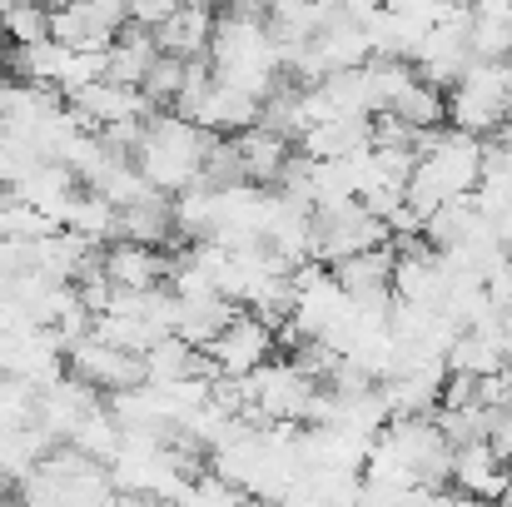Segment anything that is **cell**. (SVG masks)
Instances as JSON below:
<instances>
[{"instance_id": "1", "label": "cell", "mask_w": 512, "mask_h": 507, "mask_svg": "<svg viewBox=\"0 0 512 507\" xmlns=\"http://www.w3.org/2000/svg\"><path fill=\"white\" fill-rule=\"evenodd\" d=\"M214 140H219V135H209V130L179 120V115H155V120L145 125L140 150H135V169H140L165 199H174V194H184V189L199 184Z\"/></svg>"}, {"instance_id": "2", "label": "cell", "mask_w": 512, "mask_h": 507, "mask_svg": "<svg viewBox=\"0 0 512 507\" xmlns=\"http://www.w3.org/2000/svg\"><path fill=\"white\" fill-rule=\"evenodd\" d=\"M483 150H488L483 140L458 135V130H443L438 150L428 160H418V169H413L408 204L428 219V214H438L453 199H473L478 184H483Z\"/></svg>"}, {"instance_id": "3", "label": "cell", "mask_w": 512, "mask_h": 507, "mask_svg": "<svg viewBox=\"0 0 512 507\" xmlns=\"http://www.w3.org/2000/svg\"><path fill=\"white\" fill-rule=\"evenodd\" d=\"M512 115V60H498V65H483L473 60L468 75L448 90V130L458 135H498Z\"/></svg>"}, {"instance_id": "4", "label": "cell", "mask_w": 512, "mask_h": 507, "mask_svg": "<svg viewBox=\"0 0 512 507\" xmlns=\"http://www.w3.org/2000/svg\"><path fill=\"white\" fill-rule=\"evenodd\" d=\"M388 244V224L373 219L358 199L339 209H314V239H309V259L324 269H339L358 254H373Z\"/></svg>"}, {"instance_id": "5", "label": "cell", "mask_w": 512, "mask_h": 507, "mask_svg": "<svg viewBox=\"0 0 512 507\" xmlns=\"http://www.w3.org/2000/svg\"><path fill=\"white\" fill-rule=\"evenodd\" d=\"M383 443L408 463L418 488H453V443L443 438L438 418H393Z\"/></svg>"}, {"instance_id": "6", "label": "cell", "mask_w": 512, "mask_h": 507, "mask_svg": "<svg viewBox=\"0 0 512 507\" xmlns=\"http://www.w3.org/2000/svg\"><path fill=\"white\" fill-rule=\"evenodd\" d=\"M65 373L80 378L85 388H95L100 398H115V393H130V388H145V358L140 353H125L105 338H80L70 353H65Z\"/></svg>"}, {"instance_id": "7", "label": "cell", "mask_w": 512, "mask_h": 507, "mask_svg": "<svg viewBox=\"0 0 512 507\" xmlns=\"http://www.w3.org/2000/svg\"><path fill=\"white\" fill-rule=\"evenodd\" d=\"M125 25H130V5H110V0L50 10V40H60L75 55H110V45L125 35Z\"/></svg>"}, {"instance_id": "8", "label": "cell", "mask_w": 512, "mask_h": 507, "mask_svg": "<svg viewBox=\"0 0 512 507\" xmlns=\"http://www.w3.org/2000/svg\"><path fill=\"white\" fill-rule=\"evenodd\" d=\"M274 353H279L274 329H269L259 314H249V309H239L234 324L214 338V348H209L219 378H254L264 363H274Z\"/></svg>"}, {"instance_id": "9", "label": "cell", "mask_w": 512, "mask_h": 507, "mask_svg": "<svg viewBox=\"0 0 512 507\" xmlns=\"http://www.w3.org/2000/svg\"><path fill=\"white\" fill-rule=\"evenodd\" d=\"M100 269L115 284V294H155V289H170L174 254L145 249V244H110L100 254Z\"/></svg>"}, {"instance_id": "10", "label": "cell", "mask_w": 512, "mask_h": 507, "mask_svg": "<svg viewBox=\"0 0 512 507\" xmlns=\"http://www.w3.org/2000/svg\"><path fill=\"white\" fill-rule=\"evenodd\" d=\"M453 488L473 503H503L508 493V463L493 443H468L453 448Z\"/></svg>"}, {"instance_id": "11", "label": "cell", "mask_w": 512, "mask_h": 507, "mask_svg": "<svg viewBox=\"0 0 512 507\" xmlns=\"http://www.w3.org/2000/svg\"><path fill=\"white\" fill-rule=\"evenodd\" d=\"M214 25H219V10H209V5H179L174 20L155 35V45H160V55L184 60V65H189V60H209Z\"/></svg>"}, {"instance_id": "12", "label": "cell", "mask_w": 512, "mask_h": 507, "mask_svg": "<svg viewBox=\"0 0 512 507\" xmlns=\"http://www.w3.org/2000/svg\"><path fill=\"white\" fill-rule=\"evenodd\" d=\"M234 304L224 294H194V299H179V319H174V338H184L189 348L209 353L214 338L234 324Z\"/></svg>"}, {"instance_id": "13", "label": "cell", "mask_w": 512, "mask_h": 507, "mask_svg": "<svg viewBox=\"0 0 512 507\" xmlns=\"http://www.w3.org/2000/svg\"><path fill=\"white\" fill-rule=\"evenodd\" d=\"M155 60H160L155 35H145V30L125 25V35H120V40L110 45V55H105V80H110V85H120V90H140V85L150 80Z\"/></svg>"}, {"instance_id": "14", "label": "cell", "mask_w": 512, "mask_h": 507, "mask_svg": "<svg viewBox=\"0 0 512 507\" xmlns=\"http://www.w3.org/2000/svg\"><path fill=\"white\" fill-rule=\"evenodd\" d=\"M468 45H473V60H483V65L512 60V5L508 0H483V5L468 10Z\"/></svg>"}, {"instance_id": "15", "label": "cell", "mask_w": 512, "mask_h": 507, "mask_svg": "<svg viewBox=\"0 0 512 507\" xmlns=\"http://www.w3.org/2000/svg\"><path fill=\"white\" fill-rule=\"evenodd\" d=\"M294 140H284V135H274V130H249V135H239V155H244V174H249V184L254 189H279V179H284V165L294 160Z\"/></svg>"}, {"instance_id": "16", "label": "cell", "mask_w": 512, "mask_h": 507, "mask_svg": "<svg viewBox=\"0 0 512 507\" xmlns=\"http://www.w3.org/2000/svg\"><path fill=\"white\" fill-rule=\"evenodd\" d=\"M388 115L403 120L408 130H443V125H448V90H438V85H428V80H413V85L393 100Z\"/></svg>"}, {"instance_id": "17", "label": "cell", "mask_w": 512, "mask_h": 507, "mask_svg": "<svg viewBox=\"0 0 512 507\" xmlns=\"http://www.w3.org/2000/svg\"><path fill=\"white\" fill-rule=\"evenodd\" d=\"M508 368V348L503 338H483V334H458V343L448 348V373H463V378H493Z\"/></svg>"}, {"instance_id": "18", "label": "cell", "mask_w": 512, "mask_h": 507, "mask_svg": "<svg viewBox=\"0 0 512 507\" xmlns=\"http://www.w3.org/2000/svg\"><path fill=\"white\" fill-rule=\"evenodd\" d=\"M0 30H5V45H45L50 40V10L40 5H10L0 10Z\"/></svg>"}, {"instance_id": "19", "label": "cell", "mask_w": 512, "mask_h": 507, "mask_svg": "<svg viewBox=\"0 0 512 507\" xmlns=\"http://www.w3.org/2000/svg\"><path fill=\"white\" fill-rule=\"evenodd\" d=\"M174 507H254V498H244L239 488H229L219 478H199Z\"/></svg>"}, {"instance_id": "20", "label": "cell", "mask_w": 512, "mask_h": 507, "mask_svg": "<svg viewBox=\"0 0 512 507\" xmlns=\"http://www.w3.org/2000/svg\"><path fill=\"white\" fill-rule=\"evenodd\" d=\"M443 408H478V378L448 373V383H443Z\"/></svg>"}, {"instance_id": "21", "label": "cell", "mask_w": 512, "mask_h": 507, "mask_svg": "<svg viewBox=\"0 0 512 507\" xmlns=\"http://www.w3.org/2000/svg\"><path fill=\"white\" fill-rule=\"evenodd\" d=\"M503 503L512 507V468H508V493H503Z\"/></svg>"}, {"instance_id": "22", "label": "cell", "mask_w": 512, "mask_h": 507, "mask_svg": "<svg viewBox=\"0 0 512 507\" xmlns=\"http://www.w3.org/2000/svg\"><path fill=\"white\" fill-rule=\"evenodd\" d=\"M478 507H508V503H478Z\"/></svg>"}]
</instances>
